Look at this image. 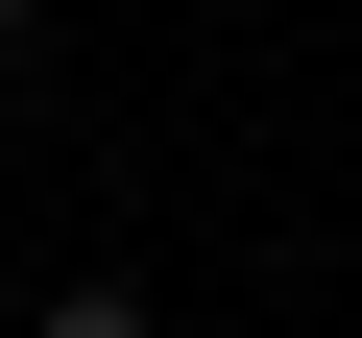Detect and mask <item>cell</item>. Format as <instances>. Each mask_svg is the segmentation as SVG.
I'll return each instance as SVG.
<instances>
[{
  "mask_svg": "<svg viewBox=\"0 0 362 338\" xmlns=\"http://www.w3.org/2000/svg\"><path fill=\"white\" fill-rule=\"evenodd\" d=\"M25 338H169V314H145V290H49Z\"/></svg>",
  "mask_w": 362,
  "mask_h": 338,
  "instance_id": "obj_1",
  "label": "cell"
},
{
  "mask_svg": "<svg viewBox=\"0 0 362 338\" xmlns=\"http://www.w3.org/2000/svg\"><path fill=\"white\" fill-rule=\"evenodd\" d=\"M0 49H25V0H0Z\"/></svg>",
  "mask_w": 362,
  "mask_h": 338,
  "instance_id": "obj_2",
  "label": "cell"
}]
</instances>
